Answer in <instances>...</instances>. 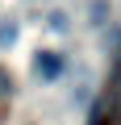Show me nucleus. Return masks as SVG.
<instances>
[{"instance_id":"nucleus-1","label":"nucleus","mask_w":121,"mask_h":125,"mask_svg":"<svg viewBox=\"0 0 121 125\" xmlns=\"http://www.w3.org/2000/svg\"><path fill=\"white\" fill-rule=\"evenodd\" d=\"M33 67H38V75H42V79H58V75H63V54H54V50H42Z\"/></svg>"},{"instance_id":"nucleus-2","label":"nucleus","mask_w":121,"mask_h":125,"mask_svg":"<svg viewBox=\"0 0 121 125\" xmlns=\"http://www.w3.org/2000/svg\"><path fill=\"white\" fill-rule=\"evenodd\" d=\"M9 92H13V75H9V71H4V67H0V100H4V96H9Z\"/></svg>"},{"instance_id":"nucleus-3","label":"nucleus","mask_w":121,"mask_h":125,"mask_svg":"<svg viewBox=\"0 0 121 125\" xmlns=\"http://www.w3.org/2000/svg\"><path fill=\"white\" fill-rule=\"evenodd\" d=\"M113 104L121 108V75H117V88H113Z\"/></svg>"},{"instance_id":"nucleus-4","label":"nucleus","mask_w":121,"mask_h":125,"mask_svg":"<svg viewBox=\"0 0 121 125\" xmlns=\"http://www.w3.org/2000/svg\"><path fill=\"white\" fill-rule=\"evenodd\" d=\"M113 46H117V58H121V29L113 33Z\"/></svg>"}]
</instances>
